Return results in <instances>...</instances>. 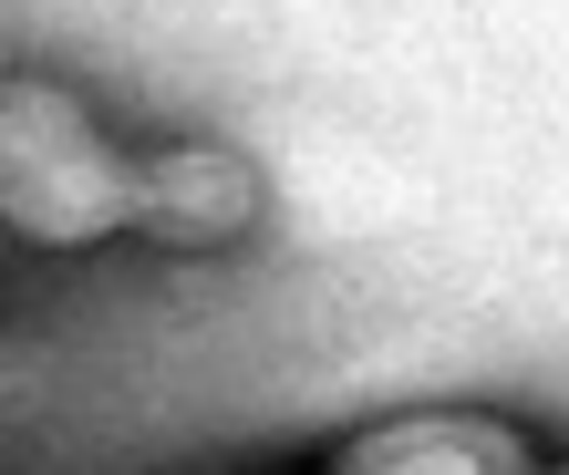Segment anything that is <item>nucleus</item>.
<instances>
[{
	"instance_id": "nucleus-1",
	"label": "nucleus",
	"mask_w": 569,
	"mask_h": 475,
	"mask_svg": "<svg viewBox=\"0 0 569 475\" xmlns=\"http://www.w3.org/2000/svg\"><path fill=\"white\" fill-rule=\"evenodd\" d=\"M124 176L136 155L104 114L52 73H0V228L31 249H104L124 238Z\"/></svg>"
},
{
	"instance_id": "nucleus-2",
	"label": "nucleus",
	"mask_w": 569,
	"mask_h": 475,
	"mask_svg": "<svg viewBox=\"0 0 569 475\" xmlns=\"http://www.w3.org/2000/svg\"><path fill=\"white\" fill-rule=\"evenodd\" d=\"M259 218H270V186H259V165L228 134H166L156 155H136V176H124V228L177 249V259L239 249Z\"/></svg>"
},
{
	"instance_id": "nucleus-3",
	"label": "nucleus",
	"mask_w": 569,
	"mask_h": 475,
	"mask_svg": "<svg viewBox=\"0 0 569 475\" xmlns=\"http://www.w3.org/2000/svg\"><path fill=\"white\" fill-rule=\"evenodd\" d=\"M528 434L508 414H393L331 445L321 475H528Z\"/></svg>"
},
{
	"instance_id": "nucleus-4",
	"label": "nucleus",
	"mask_w": 569,
	"mask_h": 475,
	"mask_svg": "<svg viewBox=\"0 0 569 475\" xmlns=\"http://www.w3.org/2000/svg\"><path fill=\"white\" fill-rule=\"evenodd\" d=\"M528 475H569V455H559V465H528Z\"/></svg>"
}]
</instances>
